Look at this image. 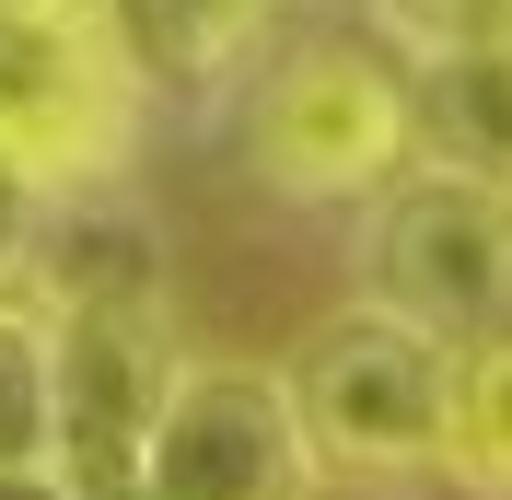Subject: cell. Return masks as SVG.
I'll use <instances>...</instances> for the list:
<instances>
[{
    "instance_id": "6da1fadb",
    "label": "cell",
    "mask_w": 512,
    "mask_h": 500,
    "mask_svg": "<svg viewBox=\"0 0 512 500\" xmlns=\"http://www.w3.org/2000/svg\"><path fill=\"white\" fill-rule=\"evenodd\" d=\"M280 373H291V407H303V442H315V477H350V489H419V477H443L454 338H431V326H408V314H384V303L350 291Z\"/></svg>"
},
{
    "instance_id": "52a82bcc",
    "label": "cell",
    "mask_w": 512,
    "mask_h": 500,
    "mask_svg": "<svg viewBox=\"0 0 512 500\" xmlns=\"http://www.w3.org/2000/svg\"><path fill=\"white\" fill-rule=\"evenodd\" d=\"M408 94H419V163L501 175V187H512V35H501V47L408 59Z\"/></svg>"
},
{
    "instance_id": "ba28073f",
    "label": "cell",
    "mask_w": 512,
    "mask_h": 500,
    "mask_svg": "<svg viewBox=\"0 0 512 500\" xmlns=\"http://www.w3.org/2000/svg\"><path fill=\"white\" fill-rule=\"evenodd\" d=\"M443 477H466L478 500H512V326L454 349V442Z\"/></svg>"
},
{
    "instance_id": "8992f818",
    "label": "cell",
    "mask_w": 512,
    "mask_h": 500,
    "mask_svg": "<svg viewBox=\"0 0 512 500\" xmlns=\"http://www.w3.org/2000/svg\"><path fill=\"white\" fill-rule=\"evenodd\" d=\"M268 12H280V0H105V24H117L128 70H140L152 94H222L233 70L256 59Z\"/></svg>"
},
{
    "instance_id": "8fae6325",
    "label": "cell",
    "mask_w": 512,
    "mask_h": 500,
    "mask_svg": "<svg viewBox=\"0 0 512 500\" xmlns=\"http://www.w3.org/2000/svg\"><path fill=\"white\" fill-rule=\"evenodd\" d=\"M47 221H59V187H35L24 163H0V303H24V291H35Z\"/></svg>"
},
{
    "instance_id": "5b68a950",
    "label": "cell",
    "mask_w": 512,
    "mask_h": 500,
    "mask_svg": "<svg viewBox=\"0 0 512 500\" xmlns=\"http://www.w3.org/2000/svg\"><path fill=\"white\" fill-rule=\"evenodd\" d=\"M315 489L326 477L303 442V407H291V373L233 361V349H187L128 500H315Z\"/></svg>"
},
{
    "instance_id": "9c48e42d",
    "label": "cell",
    "mask_w": 512,
    "mask_h": 500,
    "mask_svg": "<svg viewBox=\"0 0 512 500\" xmlns=\"http://www.w3.org/2000/svg\"><path fill=\"white\" fill-rule=\"evenodd\" d=\"M59 407H47V326L35 303H0V466H47Z\"/></svg>"
},
{
    "instance_id": "30bf717a",
    "label": "cell",
    "mask_w": 512,
    "mask_h": 500,
    "mask_svg": "<svg viewBox=\"0 0 512 500\" xmlns=\"http://www.w3.org/2000/svg\"><path fill=\"white\" fill-rule=\"evenodd\" d=\"M373 24L396 59H443V47H501L512 0H373Z\"/></svg>"
},
{
    "instance_id": "7a4b0ae2",
    "label": "cell",
    "mask_w": 512,
    "mask_h": 500,
    "mask_svg": "<svg viewBox=\"0 0 512 500\" xmlns=\"http://www.w3.org/2000/svg\"><path fill=\"white\" fill-rule=\"evenodd\" d=\"M419 163V94L384 47L350 35H303L256 70L245 94V175L291 210H338V198H384Z\"/></svg>"
},
{
    "instance_id": "277c9868",
    "label": "cell",
    "mask_w": 512,
    "mask_h": 500,
    "mask_svg": "<svg viewBox=\"0 0 512 500\" xmlns=\"http://www.w3.org/2000/svg\"><path fill=\"white\" fill-rule=\"evenodd\" d=\"M361 303L408 314L431 338H501L512 326V187L408 163L384 198H361Z\"/></svg>"
},
{
    "instance_id": "3957f363",
    "label": "cell",
    "mask_w": 512,
    "mask_h": 500,
    "mask_svg": "<svg viewBox=\"0 0 512 500\" xmlns=\"http://www.w3.org/2000/svg\"><path fill=\"white\" fill-rule=\"evenodd\" d=\"M152 82L128 70L105 0H0V163L35 187H105L140 140Z\"/></svg>"
},
{
    "instance_id": "7c38bea8",
    "label": "cell",
    "mask_w": 512,
    "mask_h": 500,
    "mask_svg": "<svg viewBox=\"0 0 512 500\" xmlns=\"http://www.w3.org/2000/svg\"><path fill=\"white\" fill-rule=\"evenodd\" d=\"M0 500H94V489L59 477V466H0Z\"/></svg>"
}]
</instances>
